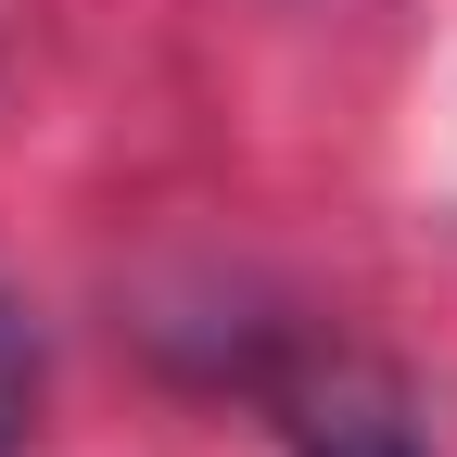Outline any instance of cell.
I'll use <instances>...</instances> for the list:
<instances>
[{"instance_id": "6da1fadb", "label": "cell", "mask_w": 457, "mask_h": 457, "mask_svg": "<svg viewBox=\"0 0 457 457\" xmlns=\"http://www.w3.org/2000/svg\"><path fill=\"white\" fill-rule=\"evenodd\" d=\"M305 457H420V445L394 432V407H318L305 420Z\"/></svg>"}, {"instance_id": "7a4b0ae2", "label": "cell", "mask_w": 457, "mask_h": 457, "mask_svg": "<svg viewBox=\"0 0 457 457\" xmlns=\"http://www.w3.org/2000/svg\"><path fill=\"white\" fill-rule=\"evenodd\" d=\"M26 445V330L0 318V457Z\"/></svg>"}]
</instances>
